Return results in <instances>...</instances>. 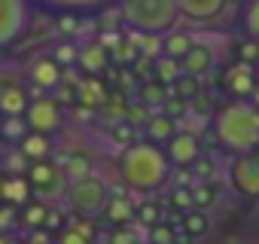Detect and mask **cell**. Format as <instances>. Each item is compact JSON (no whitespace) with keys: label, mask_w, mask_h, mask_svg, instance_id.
Instances as JSON below:
<instances>
[{"label":"cell","mask_w":259,"mask_h":244,"mask_svg":"<svg viewBox=\"0 0 259 244\" xmlns=\"http://www.w3.org/2000/svg\"><path fill=\"white\" fill-rule=\"evenodd\" d=\"M119 13L128 31L144 37H165L183 19L177 0H122Z\"/></svg>","instance_id":"cell-3"},{"label":"cell","mask_w":259,"mask_h":244,"mask_svg":"<svg viewBox=\"0 0 259 244\" xmlns=\"http://www.w3.org/2000/svg\"><path fill=\"white\" fill-rule=\"evenodd\" d=\"M0 132H4L7 141H19V144L25 141V135H31L25 116H7V119H4V129H0Z\"/></svg>","instance_id":"cell-34"},{"label":"cell","mask_w":259,"mask_h":244,"mask_svg":"<svg viewBox=\"0 0 259 244\" xmlns=\"http://www.w3.org/2000/svg\"><path fill=\"white\" fill-rule=\"evenodd\" d=\"M174 95H177V98H183V101H195V98L201 95V79H198V76L183 73V76L174 83Z\"/></svg>","instance_id":"cell-36"},{"label":"cell","mask_w":259,"mask_h":244,"mask_svg":"<svg viewBox=\"0 0 259 244\" xmlns=\"http://www.w3.org/2000/svg\"><path fill=\"white\" fill-rule=\"evenodd\" d=\"M138 223L147 226V229L165 223V220H162V201H159V198H144V201L138 205Z\"/></svg>","instance_id":"cell-32"},{"label":"cell","mask_w":259,"mask_h":244,"mask_svg":"<svg viewBox=\"0 0 259 244\" xmlns=\"http://www.w3.org/2000/svg\"><path fill=\"white\" fill-rule=\"evenodd\" d=\"M4 189H0V198H4L7 205H13V208H25L37 192H34V186L28 183V177L25 174H16V177H4V183H0Z\"/></svg>","instance_id":"cell-19"},{"label":"cell","mask_w":259,"mask_h":244,"mask_svg":"<svg viewBox=\"0 0 259 244\" xmlns=\"http://www.w3.org/2000/svg\"><path fill=\"white\" fill-rule=\"evenodd\" d=\"M235 52H238V61H244V64H259V40L244 37V40L235 46Z\"/></svg>","instance_id":"cell-39"},{"label":"cell","mask_w":259,"mask_h":244,"mask_svg":"<svg viewBox=\"0 0 259 244\" xmlns=\"http://www.w3.org/2000/svg\"><path fill=\"white\" fill-rule=\"evenodd\" d=\"M183 64V73H189V76H207L213 67H217V52L207 46V43H195L192 49H189V55L180 61Z\"/></svg>","instance_id":"cell-16"},{"label":"cell","mask_w":259,"mask_h":244,"mask_svg":"<svg viewBox=\"0 0 259 244\" xmlns=\"http://www.w3.org/2000/svg\"><path fill=\"white\" fill-rule=\"evenodd\" d=\"M0 244H19V241H16L10 232H0Z\"/></svg>","instance_id":"cell-47"},{"label":"cell","mask_w":259,"mask_h":244,"mask_svg":"<svg viewBox=\"0 0 259 244\" xmlns=\"http://www.w3.org/2000/svg\"><path fill=\"white\" fill-rule=\"evenodd\" d=\"M186 110H189V101H183V98H177V95H171V98H168V104L162 107V113H168L171 119L186 116Z\"/></svg>","instance_id":"cell-43"},{"label":"cell","mask_w":259,"mask_h":244,"mask_svg":"<svg viewBox=\"0 0 259 244\" xmlns=\"http://www.w3.org/2000/svg\"><path fill=\"white\" fill-rule=\"evenodd\" d=\"M34 98H28V92L22 86H7L0 89V113L4 116H25Z\"/></svg>","instance_id":"cell-22"},{"label":"cell","mask_w":259,"mask_h":244,"mask_svg":"<svg viewBox=\"0 0 259 244\" xmlns=\"http://www.w3.org/2000/svg\"><path fill=\"white\" fill-rule=\"evenodd\" d=\"M25 177H28V183L34 186L37 195H55V192L61 189V180H64L67 174H64V168H58L52 159H46V162H28Z\"/></svg>","instance_id":"cell-11"},{"label":"cell","mask_w":259,"mask_h":244,"mask_svg":"<svg viewBox=\"0 0 259 244\" xmlns=\"http://www.w3.org/2000/svg\"><path fill=\"white\" fill-rule=\"evenodd\" d=\"M150 244H177V226L174 223H159L153 229H147Z\"/></svg>","instance_id":"cell-38"},{"label":"cell","mask_w":259,"mask_h":244,"mask_svg":"<svg viewBox=\"0 0 259 244\" xmlns=\"http://www.w3.org/2000/svg\"><path fill=\"white\" fill-rule=\"evenodd\" d=\"M16 223H19V211L4 201V205H0V232H10Z\"/></svg>","instance_id":"cell-44"},{"label":"cell","mask_w":259,"mask_h":244,"mask_svg":"<svg viewBox=\"0 0 259 244\" xmlns=\"http://www.w3.org/2000/svg\"><path fill=\"white\" fill-rule=\"evenodd\" d=\"M19 153H22L25 162H46V159L52 156V138L31 132V135H25V141L19 144Z\"/></svg>","instance_id":"cell-23"},{"label":"cell","mask_w":259,"mask_h":244,"mask_svg":"<svg viewBox=\"0 0 259 244\" xmlns=\"http://www.w3.org/2000/svg\"><path fill=\"white\" fill-rule=\"evenodd\" d=\"M79 67H82L85 76H101V73H107L113 67V52L98 40L82 43L79 46Z\"/></svg>","instance_id":"cell-14"},{"label":"cell","mask_w":259,"mask_h":244,"mask_svg":"<svg viewBox=\"0 0 259 244\" xmlns=\"http://www.w3.org/2000/svg\"><path fill=\"white\" fill-rule=\"evenodd\" d=\"M49 55H52L64 70H67V67H79V46H76L73 40H58Z\"/></svg>","instance_id":"cell-28"},{"label":"cell","mask_w":259,"mask_h":244,"mask_svg":"<svg viewBox=\"0 0 259 244\" xmlns=\"http://www.w3.org/2000/svg\"><path fill=\"white\" fill-rule=\"evenodd\" d=\"M55 244H95V241H92V238H85L73 223H67L64 229H58V232H55Z\"/></svg>","instance_id":"cell-40"},{"label":"cell","mask_w":259,"mask_h":244,"mask_svg":"<svg viewBox=\"0 0 259 244\" xmlns=\"http://www.w3.org/2000/svg\"><path fill=\"white\" fill-rule=\"evenodd\" d=\"M229 183L241 198L256 201L259 198V156L247 153V156H232L229 162Z\"/></svg>","instance_id":"cell-7"},{"label":"cell","mask_w":259,"mask_h":244,"mask_svg":"<svg viewBox=\"0 0 259 244\" xmlns=\"http://www.w3.org/2000/svg\"><path fill=\"white\" fill-rule=\"evenodd\" d=\"M107 101H110V86L101 76H79L76 79V104L98 110V107H107Z\"/></svg>","instance_id":"cell-15"},{"label":"cell","mask_w":259,"mask_h":244,"mask_svg":"<svg viewBox=\"0 0 259 244\" xmlns=\"http://www.w3.org/2000/svg\"><path fill=\"white\" fill-rule=\"evenodd\" d=\"M110 186L101 177H82L67 186V205L79 217H101V211L110 201Z\"/></svg>","instance_id":"cell-5"},{"label":"cell","mask_w":259,"mask_h":244,"mask_svg":"<svg viewBox=\"0 0 259 244\" xmlns=\"http://www.w3.org/2000/svg\"><path fill=\"white\" fill-rule=\"evenodd\" d=\"M177 132H180V129H177V119H171L168 113H162V110H159V113H153V116H150V122L144 126V141L165 147Z\"/></svg>","instance_id":"cell-18"},{"label":"cell","mask_w":259,"mask_h":244,"mask_svg":"<svg viewBox=\"0 0 259 244\" xmlns=\"http://www.w3.org/2000/svg\"><path fill=\"white\" fill-rule=\"evenodd\" d=\"M61 168H64V174H67L70 183L73 180H82V177H92V159L85 153H70Z\"/></svg>","instance_id":"cell-29"},{"label":"cell","mask_w":259,"mask_h":244,"mask_svg":"<svg viewBox=\"0 0 259 244\" xmlns=\"http://www.w3.org/2000/svg\"><path fill=\"white\" fill-rule=\"evenodd\" d=\"M122 0H34V7L40 13L58 16V13H79V16H101L113 7H119Z\"/></svg>","instance_id":"cell-9"},{"label":"cell","mask_w":259,"mask_h":244,"mask_svg":"<svg viewBox=\"0 0 259 244\" xmlns=\"http://www.w3.org/2000/svg\"><path fill=\"white\" fill-rule=\"evenodd\" d=\"M138 55H141L138 43H135L132 37H125V40H122V43L113 49V64H119V67H128V64H132V67H135Z\"/></svg>","instance_id":"cell-33"},{"label":"cell","mask_w":259,"mask_h":244,"mask_svg":"<svg viewBox=\"0 0 259 244\" xmlns=\"http://www.w3.org/2000/svg\"><path fill=\"white\" fill-rule=\"evenodd\" d=\"M107 138H110L116 147L128 150L132 144H138V126H135V122H128V119L110 122V129H107Z\"/></svg>","instance_id":"cell-26"},{"label":"cell","mask_w":259,"mask_h":244,"mask_svg":"<svg viewBox=\"0 0 259 244\" xmlns=\"http://www.w3.org/2000/svg\"><path fill=\"white\" fill-rule=\"evenodd\" d=\"M171 95H174V89L165 86V83H159L156 76H147V79H141V86H138V101H141L144 107H150V110H162Z\"/></svg>","instance_id":"cell-20"},{"label":"cell","mask_w":259,"mask_h":244,"mask_svg":"<svg viewBox=\"0 0 259 244\" xmlns=\"http://www.w3.org/2000/svg\"><path fill=\"white\" fill-rule=\"evenodd\" d=\"M192 46H195V40H192L186 31H180V28H174L171 34L162 37V55H171V58H177V61H183Z\"/></svg>","instance_id":"cell-24"},{"label":"cell","mask_w":259,"mask_h":244,"mask_svg":"<svg viewBox=\"0 0 259 244\" xmlns=\"http://www.w3.org/2000/svg\"><path fill=\"white\" fill-rule=\"evenodd\" d=\"M168 208H171V211H177L180 217H183V214H189V211H195L192 186H171V192H168Z\"/></svg>","instance_id":"cell-31"},{"label":"cell","mask_w":259,"mask_h":244,"mask_svg":"<svg viewBox=\"0 0 259 244\" xmlns=\"http://www.w3.org/2000/svg\"><path fill=\"white\" fill-rule=\"evenodd\" d=\"M107 244H141V241H138V232L132 226H122V229L107 232Z\"/></svg>","instance_id":"cell-42"},{"label":"cell","mask_w":259,"mask_h":244,"mask_svg":"<svg viewBox=\"0 0 259 244\" xmlns=\"http://www.w3.org/2000/svg\"><path fill=\"white\" fill-rule=\"evenodd\" d=\"M177 4H180V16L189 22H213L226 10V0H177Z\"/></svg>","instance_id":"cell-17"},{"label":"cell","mask_w":259,"mask_h":244,"mask_svg":"<svg viewBox=\"0 0 259 244\" xmlns=\"http://www.w3.org/2000/svg\"><path fill=\"white\" fill-rule=\"evenodd\" d=\"M49 214H52V205L43 201V198H31L25 208H19V226L34 232V229H46L49 223Z\"/></svg>","instance_id":"cell-21"},{"label":"cell","mask_w":259,"mask_h":244,"mask_svg":"<svg viewBox=\"0 0 259 244\" xmlns=\"http://www.w3.org/2000/svg\"><path fill=\"white\" fill-rule=\"evenodd\" d=\"M192 110H195V113H207V110H210V98H207V95H198V98L192 101Z\"/></svg>","instance_id":"cell-46"},{"label":"cell","mask_w":259,"mask_h":244,"mask_svg":"<svg viewBox=\"0 0 259 244\" xmlns=\"http://www.w3.org/2000/svg\"><path fill=\"white\" fill-rule=\"evenodd\" d=\"M101 226L107 229H122V226H132L138 223V205L132 198H125V195H110L107 208L101 211Z\"/></svg>","instance_id":"cell-13"},{"label":"cell","mask_w":259,"mask_h":244,"mask_svg":"<svg viewBox=\"0 0 259 244\" xmlns=\"http://www.w3.org/2000/svg\"><path fill=\"white\" fill-rule=\"evenodd\" d=\"M28 79H31L43 95H52V92H58L61 83H64V67H61L52 55H40V58H34V64L28 67Z\"/></svg>","instance_id":"cell-12"},{"label":"cell","mask_w":259,"mask_h":244,"mask_svg":"<svg viewBox=\"0 0 259 244\" xmlns=\"http://www.w3.org/2000/svg\"><path fill=\"white\" fill-rule=\"evenodd\" d=\"M241 28L250 40H259V0H244L241 7Z\"/></svg>","instance_id":"cell-30"},{"label":"cell","mask_w":259,"mask_h":244,"mask_svg":"<svg viewBox=\"0 0 259 244\" xmlns=\"http://www.w3.org/2000/svg\"><path fill=\"white\" fill-rule=\"evenodd\" d=\"M259 79H256V70L253 64H244V61H235L223 70V89H226V98H241V101H250L253 92H256Z\"/></svg>","instance_id":"cell-10"},{"label":"cell","mask_w":259,"mask_h":244,"mask_svg":"<svg viewBox=\"0 0 259 244\" xmlns=\"http://www.w3.org/2000/svg\"><path fill=\"white\" fill-rule=\"evenodd\" d=\"M180 223H183V229H186V235L192 241H198V238H204L210 232V217H207V211H198V208L189 211V214H183Z\"/></svg>","instance_id":"cell-27"},{"label":"cell","mask_w":259,"mask_h":244,"mask_svg":"<svg viewBox=\"0 0 259 244\" xmlns=\"http://www.w3.org/2000/svg\"><path fill=\"white\" fill-rule=\"evenodd\" d=\"M165 153L174 165V171H192V165L204 156V144L195 132H177L168 144H165Z\"/></svg>","instance_id":"cell-8"},{"label":"cell","mask_w":259,"mask_h":244,"mask_svg":"<svg viewBox=\"0 0 259 244\" xmlns=\"http://www.w3.org/2000/svg\"><path fill=\"white\" fill-rule=\"evenodd\" d=\"M34 13V0H0V55L28 37Z\"/></svg>","instance_id":"cell-4"},{"label":"cell","mask_w":259,"mask_h":244,"mask_svg":"<svg viewBox=\"0 0 259 244\" xmlns=\"http://www.w3.org/2000/svg\"><path fill=\"white\" fill-rule=\"evenodd\" d=\"M189 174H195V180H198V183H210V180H213V174H217V165H213V159L204 153V156L192 165V171H189Z\"/></svg>","instance_id":"cell-41"},{"label":"cell","mask_w":259,"mask_h":244,"mask_svg":"<svg viewBox=\"0 0 259 244\" xmlns=\"http://www.w3.org/2000/svg\"><path fill=\"white\" fill-rule=\"evenodd\" d=\"M25 122L28 129L37 132V135H58L64 129V104L55 98V95H37L25 113Z\"/></svg>","instance_id":"cell-6"},{"label":"cell","mask_w":259,"mask_h":244,"mask_svg":"<svg viewBox=\"0 0 259 244\" xmlns=\"http://www.w3.org/2000/svg\"><path fill=\"white\" fill-rule=\"evenodd\" d=\"M116 174L125 189L141 192V195H156L174 183V165L165 153V147L138 141L128 150H122L116 162Z\"/></svg>","instance_id":"cell-1"},{"label":"cell","mask_w":259,"mask_h":244,"mask_svg":"<svg viewBox=\"0 0 259 244\" xmlns=\"http://www.w3.org/2000/svg\"><path fill=\"white\" fill-rule=\"evenodd\" d=\"M210 132L217 147L229 156H247L259 150V107L241 98H223L210 113Z\"/></svg>","instance_id":"cell-2"},{"label":"cell","mask_w":259,"mask_h":244,"mask_svg":"<svg viewBox=\"0 0 259 244\" xmlns=\"http://www.w3.org/2000/svg\"><path fill=\"white\" fill-rule=\"evenodd\" d=\"M82 19H85V16H79V13H58V16H55V28H58V34H61L64 40H70V37L82 28Z\"/></svg>","instance_id":"cell-35"},{"label":"cell","mask_w":259,"mask_h":244,"mask_svg":"<svg viewBox=\"0 0 259 244\" xmlns=\"http://www.w3.org/2000/svg\"><path fill=\"white\" fill-rule=\"evenodd\" d=\"M153 76H156L159 83H165V86L174 89V83L183 76V64H180L177 58H171V55H159L156 64H153Z\"/></svg>","instance_id":"cell-25"},{"label":"cell","mask_w":259,"mask_h":244,"mask_svg":"<svg viewBox=\"0 0 259 244\" xmlns=\"http://www.w3.org/2000/svg\"><path fill=\"white\" fill-rule=\"evenodd\" d=\"M25 244H55V235L46 232V229H34V232H28Z\"/></svg>","instance_id":"cell-45"},{"label":"cell","mask_w":259,"mask_h":244,"mask_svg":"<svg viewBox=\"0 0 259 244\" xmlns=\"http://www.w3.org/2000/svg\"><path fill=\"white\" fill-rule=\"evenodd\" d=\"M192 201L198 211H210L217 205V186L213 183H195L192 186Z\"/></svg>","instance_id":"cell-37"}]
</instances>
